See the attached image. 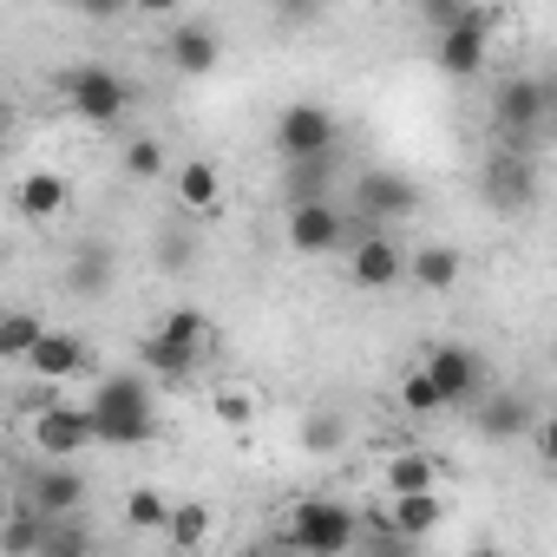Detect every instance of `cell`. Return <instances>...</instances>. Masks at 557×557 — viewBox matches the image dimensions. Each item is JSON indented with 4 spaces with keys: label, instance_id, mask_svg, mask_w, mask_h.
I'll return each mask as SVG.
<instances>
[{
    "label": "cell",
    "instance_id": "6da1fadb",
    "mask_svg": "<svg viewBox=\"0 0 557 557\" xmlns=\"http://www.w3.org/2000/svg\"><path fill=\"white\" fill-rule=\"evenodd\" d=\"M86 413H92V433L99 446H145L158 433L151 420V387L138 374H106L92 394H86Z\"/></svg>",
    "mask_w": 557,
    "mask_h": 557
},
{
    "label": "cell",
    "instance_id": "7a4b0ae2",
    "mask_svg": "<svg viewBox=\"0 0 557 557\" xmlns=\"http://www.w3.org/2000/svg\"><path fill=\"white\" fill-rule=\"evenodd\" d=\"M492 34H498V14L479 8V0H466V8L440 27V47H433L440 73H453V79H479V73H485V53H492Z\"/></svg>",
    "mask_w": 557,
    "mask_h": 557
},
{
    "label": "cell",
    "instance_id": "3957f363",
    "mask_svg": "<svg viewBox=\"0 0 557 557\" xmlns=\"http://www.w3.org/2000/svg\"><path fill=\"white\" fill-rule=\"evenodd\" d=\"M60 86H66V106H73L86 125H119V119L132 112V99H138V86H132L125 73H112V66H73Z\"/></svg>",
    "mask_w": 557,
    "mask_h": 557
},
{
    "label": "cell",
    "instance_id": "277c9868",
    "mask_svg": "<svg viewBox=\"0 0 557 557\" xmlns=\"http://www.w3.org/2000/svg\"><path fill=\"white\" fill-rule=\"evenodd\" d=\"M355 537H361V518H355L342 498H302V505H296V524H289V544H296V550L342 557Z\"/></svg>",
    "mask_w": 557,
    "mask_h": 557
},
{
    "label": "cell",
    "instance_id": "5b68a950",
    "mask_svg": "<svg viewBox=\"0 0 557 557\" xmlns=\"http://www.w3.org/2000/svg\"><path fill=\"white\" fill-rule=\"evenodd\" d=\"M544 106H550V92H544V79H531V73H511V79L492 92V125L505 132V151H531V132L544 125Z\"/></svg>",
    "mask_w": 557,
    "mask_h": 557
},
{
    "label": "cell",
    "instance_id": "8992f818",
    "mask_svg": "<svg viewBox=\"0 0 557 557\" xmlns=\"http://www.w3.org/2000/svg\"><path fill=\"white\" fill-rule=\"evenodd\" d=\"M14 505H27V511H40V518L86 511V472H73L66 459H40V466H27V479L14 485Z\"/></svg>",
    "mask_w": 557,
    "mask_h": 557
},
{
    "label": "cell",
    "instance_id": "52a82bcc",
    "mask_svg": "<svg viewBox=\"0 0 557 557\" xmlns=\"http://www.w3.org/2000/svg\"><path fill=\"white\" fill-rule=\"evenodd\" d=\"M348 283H355L361 296L400 289V283H407V249H400V236H387V230L348 236Z\"/></svg>",
    "mask_w": 557,
    "mask_h": 557
},
{
    "label": "cell",
    "instance_id": "ba28073f",
    "mask_svg": "<svg viewBox=\"0 0 557 557\" xmlns=\"http://www.w3.org/2000/svg\"><path fill=\"white\" fill-rule=\"evenodd\" d=\"M275 151H283V164L289 158H315V151H335V138H342V125H335V112L329 106H315V99H296V106H283L275 112Z\"/></svg>",
    "mask_w": 557,
    "mask_h": 557
},
{
    "label": "cell",
    "instance_id": "9c48e42d",
    "mask_svg": "<svg viewBox=\"0 0 557 557\" xmlns=\"http://www.w3.org/2000/svg\"><path fill=\"white\" fill-rule=\"evenodd\" d=\"M420 368H426V381L440 387L446 407H472V400L485 394V361H479L466 342H433Z\"/></svg>",
    "mask_w": 557,
    "mask_h": 557
},
{
    "label": "cell",
    "instance_id": "30bf717a",
    "mask_svg": "<svg viewBox=\"0 0 557 557\" xmlns=\"http://www.w3.org/2000/svg\"><path fill=\"white\" fill-rule=\"evenodd\" d=\"M34 413V453H47V459H66V453H86V446H99V433H92V413L86 407H73V400H40V407H27Z\"/></svg>",
    "mask_w": 557,
    "mask_h": 557
},
{
    "label": "cell",
    "instance_id": "8fae6325",
    "mask_svg": "<svg viewBox=\"0 0 557 557\" xmlns=\"http://www.w3.org/2000/svg\"><path fill=\"white\" fill-rule=\"evenodd\" d=\"M283 236H289V249H296V256H335L355 230H348V216H342L329 197H309V203H289Z\"/></svg>",
    "mask_w": 557,
    "mask_h": 557
},
{
    "label": "cell",
    "instance_id": "7c38bea8",
    "mask_svg": "<svg viewBox=\"0 0 557 557\" xmlns=\"http://www.w3.org/2000/svg\"><path fill=\"white\" fill-rule=\"evenodd\" d=\"M21 368H27L40 387H60V381H73V374L92 368V348H86V335H73V329H40V342L27 348Z\"/></svg>",
    "mask_w": 557,
    "mask_h": 557
},
{
    "label": "cell",
    "instance_id": "4fadbf2b",
    "mask_svg": "<svg viewBox=\"0 0 557 557\" xmlns=\"http://www.w3.org/2000/svg\"><path fill=\"white\" fill-rule=\"evenodd\" d=\"M459 275H466V262H459L453 243H420V249H407V283H413L420 296H446V289H459Z\"/></svg>",
    "mask_w": 557,
    "mask_h": 557
},
{
    "label": "cell",
    "instance_id": "5bb4252c",
    "mask_svg": "<svg viewBox=\"0 0 557 557\" xmlns=\"http://www.w3.org/2000/svg\"><path fill=\"white\" fill-rule=\"evenodd\" d=\"M355 203L387 223V216H407V210L420 203V190H413V177H400V171H361V177H355Z\"/></svg>",
    "mask_w": 557,
    "mask_h": 557
},
{
    "label": "cell",
    "instance_id": "9a60e30c",
    "mask_svg": "<svg viewBox=\"0 0 557 557\" xmlns=\"http://www.w3.org/2000/svg\"><path fill=\"white\" fill-rule=\"evenodd\" d=\"M472 426H479V440H518V433L537 426V400H524V394L472 400Z\"/></svg>",
    "mask_w": 557,
    "mask_h": 557
},
{
    "label": "cell",
    "instance_id": "2e32d148",
    "mask_svg": "<svg viewBox=\"0 0 557 557\" xmlns=\"http://www.w3.org/2000/svg\"><path fill=\"white\" fill-rule=\"evenodd\" d=\"M216 60H223V40H216V27H210V21H184V27L171 34V66H177L184 79L216 73Z\"/></svg>",
    "mask_w": 557,
    "mask_h": 557
},
{
    "label": "cell",
    "instance_id": "e0dca14e",
    "mask_svg": "<svg viewBox=\"0 0 557 557\" xmlns=\"http://www.w3.org/2000/svg\"><path fill=\"white\" fill-rule=\"evenodd\" d=\"M14 203H21V216L53 223V216L73 203V184H66L60 171H27V177H21V190H14Z\"/></svg>",
    "mask_w": 557,
    "mask_h": 557
},
{
    "label": "cell",
    "instance_id": "ac0fdd59",
    "mask_svg": "<svg viewBox=\"0 0 557 557\" xmlns=\"http://www.w3.org/2000/svg\"><path fill=\"white\" fill-rule=\"evenodd\" d=\"M440 518H446V505H440V492L426 485V492H394V505H387V524L413 544V537H426V531H440Z\"/></svg>",
    "mask_w": 557,
    "mask_h": 557
},
{
    "label": "cell",
    "instance_id": "d6986e66",
    "mask_svg": "<svg viewBox=\"0 0 557 557\" xmlns=\"http://www.w3.org/2000/svg\"><path fill=\"white\" fill-rule=\"evenodd\" d=\"M335 151H315V158H289V171H283V197L289 203H309V197H329V184H335Z\"/></svg>",
    "mask_w": 557,
    "mask_h": 557
},
{
    "label": "cell",
    "instance_id": "ffe728a7",
    "mask_svg": "<svg viewBox=\"0 0 557 557\" xmlns=\"http://www.w3.org/2000/svg\"><path fill=\"white\" fill-rule=\"evenodd\" d=\"M164 537H171L177 550H203V544L216 537V511H210L203 498H184V505L164 511Z\"/></svg>",
    "mask_w": 557,
    "mask_h": 557
},
{
    "label": "cell",
    "instance_id": "44dd1931",
    "mask_svg": "<svg viewBox=\"0 0 557 557\" xmlns=\"http://www.w3.org/2000/svg\"><path fill=\"white\" fill-rule=\"evenodd\" d=\"M485 190H492V203H505V210H524L531 203V164H524V151H498L492 158V171H485Z\"/></svg>",
    "mask_w": 557,
    "mask_h": 557
},
{
    "label": "cell",
    "instance_id": "7402d4cb",
    "mask_svg": "<svg viewBox=\"0 0 557 557\" xmlns=\"http://www.w3.org/2000/svg\"><path fill=\"white\" fill-rule=\"evenodd\" d=\"M197 361H203V355H190V348H171L158 329L138 342V368H145V374H158V381H190V368H197Z\"/></svg>",
    "mask_w": 557,
    "mask_h": 557
},
{
    "label": "cell",
    "instance_id": "603a6c76",
    "mask_svg": "<svg viewBox=\"0 0 557 557\" xmlns=\"http://www.w3.org/2000/svg\"><path fill=\"white\" fill-rule=\"evenodd\" d=\"M216 197H223V171H216L210 158H190V164L177 171V203H184V210H216Z\"/></svg>",
    "mask_w": 557,
    "mask_h": 557
},
{
    "label": "cell",
    "instance_id": "cb8c5ba5",
    "mask_svg": "<svg viewBox=\"0 0 557 557\" xmlns=\"http://www.w3.org/2000/svg\"><path fill=\"white\" fill-rule=\"evenodd\" d=\"M342 446H348V413H335V407H315V413L302 420V453L329 459V453H342Z\"/></svg>",
    "mask_w": 557,
    "mask_h": 557
},
{
    "label": "cell",
    "instance_id": "d4e9b609",
    "mask_svg": "<svg viewBox=\"0 0 557 557\" xmlns=\"http://www.w3.org/2000/svg\"><path fill=\"white\" fill-rule=\"evenodd\" d=\"M40 315L34 309H0V361H27V348L40 342Z\"/></svg>",
    "mask_w": 557,
    "mask_h": 557
},
{
    "label": "cell",
    "instance_id": "484cf974",
    "mask_svg": "<svg viewBox=\"0 0 557 557\" xmlns=\"http://www.w3.org/2000/svg\"><path fill=\"white\" fill-rule=\"evenodd\" d=\"M164 511H171V498L158 485H132L125 492V524L132 531H164Z\"/></svg>",
    "mask_w": 557,
    "mask_h": 557
},
{
    "label": "cell",
    "instance_id": "4316f807",
    "mask_svg": "<svg viewBox=\"0 0 557 557\" xmlns=\"http://www.w3.org/2000/svg\"><path fill=\"white\" fill-rule=\"evenodd\" d=\"M73 283H79L86 296H106V283H112V249H106V243H86V249L73 256Z\"/></svg>",
    "mask_w": 557,
    "mask_h": 557
},
{
    "label": "cell",
    "instance_id": "83f0119b",
    "mask_svg": "<svg viewBox=\"0 0 557 557\" xmlns=\"http://www.w3.org/2000/svg\"><path fill=\"white\" fill-rule=\"evenodd\" d=\"M400 407H407L413 420H433V413H446V400H440V387L426 381V368H407V374H400Z\"/></svg>",
    "mask_w": 557,
    "mask_h": 557
},
{
    "label": "cell",
    "instance_id": "f1b7e54d",
    "mask_svg": "<svg viewBox=\"0 0 557 557\" xmlns=\"http://www.w3.org/2000/svg\"><path fill=\"white\" fill-rule=\"evenodd\" d=\"M440 472H433V459L426 453H394L387 459V492H426Z\"/></svg>",
    "mask_w": 557,
    "mask_h": 557
},
{
    "label": "cell",
    "instance_id": "f546056e",
    "mask_svg": "<svg viewBox=\"0 0 557 557\" xmlns=\"http://www.w3.org/2000/svg\"><path fill=\"white\" fill-rule=\"evenodd\" d=\"M125 177H138V184H151V177H164V138H125Z\"/></svg>",
    "mask_w": 557,
    "mask_h": 557
},
{
    "label": "cell",
    "instance_id": "4dcf8cb0",
    "mask_svg": "<svg viewBox=\"0 0 557 557\" xmlns=\"http://www.w3.org/2000/svg\"><path fill=\"white\" fill-rule=\"evenodd\" d=\"M210 413H216L223 426H249L256 400H249V387H216V394H210Z\"/></svg>",
    "mask_w": 557,
    "mask_h": 557
},
{
    "label": "cell",
    "instance_id": "1f68e13d",
    "mask_svg": "<svg viewBox=\"0 0 557 557\" xmlns=\"http://www.w3.org/2000/svg\"><path fill=\"white\" fill-rule=\"evenodd\" d=\"M459 8H466V0H420V21H426V27L440 34V27H446V21H453Z\"/></svg>",
    "mask_w": 557,
    "mask_h": 557
},
{
    "label": "cell",
    "instance_id": "d6a6232c",
    "mask_svg": "<svg viewBox=\"0 0 557 557\" xmlns=\"http://www.w3.org/2000/svg\"><path fill=\"white\" fill-rule=\"evenodd\" d=\"M79 14H92V21H112V14H125V0H73Z\"/></svg>",
    "mask_w": 557,
    "mask_h": 557
},
{
    "label": "cell",
    "instance_id": "836d02e7",
    "mask_svg": "<svg viewBox=\"0 0 557 557\" xmlns=\"http://www.w3.org/2000/svg\"><path fill=\"white\" fill-rule=\"evenodd\" d=\"M132 8H138V14H145V21H171V14H177V8H184V0H132Z\"/></svg>",
    "mask_w": 557,
    "mask_h": 557
},
{
    "label": "cell",
    "instance_id": "e575fe53",
    "mask_svg": "<svg viewBox=\"0 0 557 557\" xmlns=\"http://www.w3.org/2000/svg\"><path fill=\"white\" fill-rule=\"evenodd\" d=\"M8 511H14V479L0 472V518H8Z\"/></svg>",
    "mask_w": 557,
    "mask_h": 557
},
{
    "label": "cell",
    "instance_id": "d590c367",
    "mask_svg": "<svg viewBox=\"0 0 557 557\" xmlns=\"http://www.w3.org/2000/svg\"><path fill=\"white\" fill-rule=\"evenodd\" d=\"M8 132H14V99L0 92V138H8Z\"/></svg>",
    "mask_w": 557,
    "mask_h": 557
},
{
    "label": "cell",
    "instance_id": "8d00e7d4",
    "mask_svg": "<svg viewBox=\"0 0 557 557\" xmlns=\"http://www.w3.org/2000/svg\"><path fill=\"white\" fill-rule=\"evenodd\" d=\"M374 8H381V0H374Z\"/></svg>",
    "mask_w": 557,
    "mask_h": 557
},
{
    "label": "cell",
    "instance_id": "74e56055",
    "mask_svg": "<svg viewBox=\"0 0 557 557\" xmlns=\"http://www.w3.org/2000/svg\"><path fill=\"white\" fill-rule=\"evenodd\" d=\"M125 8H132V0H125Z\"/></svg>",
    "mask_w": 557,
    "mask_h": 557
}]
</instances>
